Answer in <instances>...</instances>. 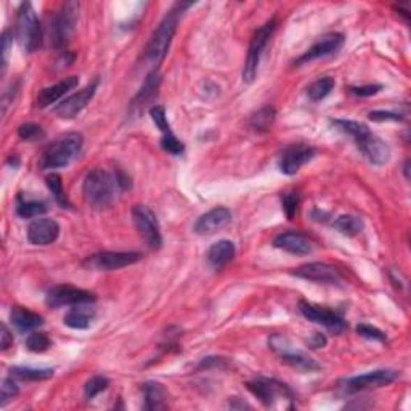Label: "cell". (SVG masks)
Here are the masks:
<instances>
[{
    "mask_svg": "<svg viewBox=\"0 0 411 411\" xmlns=\"http://www.w3.org/2000/svg\"><path fill=\"white\" fill-rule=\"evenodd\" d=\"M84 137L77 132L65 133L58 137L55 142L50 143L44 149L39 159V167L42 170H53L61 169L71 164L82 151Z\"/></svg>",
    "mask_w": 411,
    "mask_h": 411,
    "instance_id": "cell-3",
    "label": "cell"
},
{
    "mask_svg": "<svg viewBox=\"0 0 411 411\" xmlns=\"http://www.w3.org/2000/svg\"><path fill=\"white\" fill-rule=\"evenodd\" d=\"M233 214L228 207L218 206L202 214L195 223V232L197 234H214L223 230L232 223Z\"/></svg>",
    "mask_w": 411,
    "mask_h": 411,
    "instance_id": "cell-18",
    "label": "cell"
},
{
    "mask_svg": "<svg viewBox=\"0 0 411 411\" xmlns=\"http://www.w3.org/2000/svg\"><path fill=\"white\" fill-rule=\"evenodd\" d=\"M159 82H161V79H159L156 69H154V71L147 77V81H145V84H143V87L140 89V92L137 94L135 98H133L132 108H137V106H142L143 108L148 101H151L154 97H156Z\"/></svg>",
    "mask_w": 411,
    "mask_h": 411,
    "instance_id": "cell-27",
    "label": "cell"
},
{
    "mask_svg": "<svg viewBox=\"0 0 411 411\" xmlns=\"http://www.w3.org/2000/svg\"><path fill=\"white\" fill-rule=\"evenodd\" d=\"M140 259L142 254L138 253H114V251H105V253L90 255V257L84 260V265L95 271H110L137 264Z\"/></svg>",
    "mask_w": 411,
    "mask_h": 411,
    "instance_id": "cell-10",
    "label": "cell"
},
{
    "mask_svg": "<svg viewBox=\"0 0 411 411\" xmlns=\"http://www.w3.org/2000/svg\"><path fill=\"white\" fill-rule=\"evenodd\" d=\"M110 386V379L105 378V376H94L90 378L87 382H85L84 386V395L87 400H92L97 397L98 394H101L103 391H106Z\"/></svg>",
    "mask_w": 411,
    "mask_h": 411,
    "instance_id": "cell-35",
    "label": "cell"
},
{
    "mask_svg": "<svg viewBox=\"0 0 411 411\" xmlns=\"http://www.w3.org/2000/svg\"><path fill=\"white\" fill-rule=\"evenodd\" d=\"M334 85H336V82H334L333 77L318 79V81H315L313 84L308 85V89H307L308 98H311L312 101L324 100L331 92H333Z\"/></svg>",
    "mask_w": 411,
    "mask_h": 411,
    "instance_id": "cell-31",
    "label": "cell"
},
{
    "mask_svg": "<svg viewBox=\"0 0 411 411\" xmlns=\"http://www.w3.org/2000/svg\"><path fill=\"white\" fill-rule=\"evenodd\" d=\"M344 40H345L344 36L339 34V33H333V34L324 36L318 42H315L311 49L304 53L301 58H297L296 63H297V65H302V63L313 61V60H317V58L333 55V53L339 52L341 49H343Z\"/></svg>",
    "mask_w": 411,
    "mask_h": 411,
    "instance_id": "cell-20",
    "label": "cell"
},
{
    "mask_svg": "<svg viewBox=\"0 0 411 411\" xmlns=\"http://www.w3.org/2000/svg\"><path fill=\"white\" fill-rule=\"evenodd\" d=\"M382 90L381 84H368L361 85V87H350L349 92L357 97H373V95L379 94Z\"/></svg>",
    "mask_w": 411,
    "mask_h": 411,
    "instance_id": "cell-43",
    "label": "cell"
},
{
    "mask_svg": "<svg viewBox=\"0 0 411 411\" xmlns=\"http://www.w3.org/2000/svg\"><path fill=\"white\" fill-rule=\"evenodd\" d=\"M191 3L186 2H177L172 8L169 10V13L165 15L164 20L159 23L158 29L154 31L151 39L145 47V53H143V60L148 61L149 65H159L164 60V57L167 55L170 42L174 39L175 31H177L179 20L181 13H185L186 8H190Z\"/></svg>",
    "mask_w": 411,
    "mask_h": 411,
    "instance_id": "cell-1",
    "label": "cell"
},
{
    "mask_svg": "<svg viewBox=\"0 0 411 411\" xmlns=\"http://www.w3.org/2000/svg\"><path fill=\"white\" fill-rule=\"evenodd\" d=\"M368 117H370L371 121H376V122H384V121L400 122V121H403L402 114L389 113V111H371V113L368 114Z\"/></svg>",
    "mask_w": 411,
    "mask_h": 411,
    "instance_id": "cell-44",
    "label": "cell"
},
{
    "mask_svg": "<svg viewBox=\"0 0 411 411\" xmlns=\"http://www.w3.org/2000/svg\"><path fill=\"white\" fill-rule=\"evenodd\" d=\"M246 387L254 397H257L260 402L265 405V407H274L278 398L292 397L291 391L285 386V384L269 378H257L254 379V381H249L246 382Z\"/></svg>",
    "mask_w": 411,
    "mask_h": 411,
    "instance_id": "cell-12",
    "label": "cell"
},
{
    "mask_svg": "<svg viewBox=\"0 0 411 411\" xmlns=\"http://www.w3.org/2000/svg\"><path fill=\"white\" fill-rule=\"evenodd\" d=\"M269 345L271 350L280 355L281 361L285 363V365L291 366L292 370L301 371V373H313L322 368L312 359V357L306 355L301 350H296L294 347L291 345L290 339L285 338V336L281 334L271 336V338L269 339Z\"/></svg>",
    "mask_w": 411,
    "mask_h": 411,
    "instance_id": "cell-5",
    "label": "cell"
},
{
    "mask_svg": "<svg viewBox=\"0 0 411 411\" xmlns=\"http://www.w3.org/2000/svg\"><path fill=\"white\" fill-rule=\"evenodd\" d=\"M315 156V149L304 143H297V145L287 147L285 151L281 153L278 167L280 172L285 175H294L301 170L302 165H306L308 161H312Z\"/></svg>",
    "mask_w": 411,
    "mask_h": 411,
    "instance_id": "cell-14",
    "label": "cell"
},
{
    "mask_svg": "<svg viewBox=\"0 0 411 411\" xmlns=\"http://www.w3.org/2000/svg\"><path fill=\"white\" fill-rule=\"evenodd\" d=\"M18 392L20 389L17 386V382L13 381V378H5L2 381V387H0V405L5 407L8 400L17 397Z\"/></svg>",
    "mask_w": 411,
    "mask_h": 411,
    "instance_id": "cell-39",
    "label": "cell"
},
{
    "mask_svg": "<svg viewBox=\"0 0 411 411\" xmlns=\"http://www.w3.org/2000/svg\"><path fill=\"white\" fill-rule=\"evenodd\" d=\"M97 301L94 292L81 290L74 286H57L47 292L45 304L52 308L66 306H81V304H92Z\"/></svg>",
    "mask_w": 411,
    "mask_h": 411,
    "instance_id": "cell-11",
    "label": "cell"
},
{
    "mask_svg": "<svg viewBox=\"0 0 411 411\" xmlns=\"http://www.w3.org/2000/svg\"><path fill=\"white\" fill-rule=\"evenodd\" d=\"M60 237V225L52 218H37L28 227V239L36 246H47Z\"/></svg>",
    "mask_w": 411,
    "mask_h": 411,
    "instance_id": "cell-19",
    "label": "cell"
},
{
    "mask_svg": "<svg viewBox=\"0 0 411 411\" xmlns=\"http://www.w3.org/2000/svg\"><path fill=\"white\" fill-rule=\"evenodd\" d=\"M47 212V206L45 202L42 201H36V200H23V197H18V204H17V214L21 218H34V217H40L44 216Z\"/></svg>",
    "mask_w": 411,
    "mask_h": 411,
    "instance_id": "cell-30",
    "label": "cell"
},
{
    "mask_svg": "<svg viewBox=\"0 0 411 411\" xmlns=\"http://www.w3.org/2000/svg\"><path fill=\"white\" fill-rule=\"evenodd\" d=\"M79 84L77 76H69L65 77L55 85H50V87H45L40 90V94L37 95L36 98V106L37 108H49L53 103H57L58 100H61L68 92H71L73 89H76Z\"/></svg>",
    "mask_w": 411,
    "mask_h": 411,
    "instance_id": "cell-21",
    "label": "cell"
},
{
    "mask_svg": "<svg viewBox=\"0 0 411 411\" xmlns=\"http://www.w3.org/2000/svg\"><path fill=\"white\" fill-rule=\"evenodd\" d=\"M50 345V338L45 333H42V331H34V333H31L26 338V349L29 352H34V354H42V352L49 350Z\"/></svg>",
    "mask_w": 411,
    "mask_h": 411,
    "instance_id": "cell-32",
    "label": "cell"
},
{
    "mask_svg": "<svg viewBox=\"0 0 411 411\" xmlns=\"http://www.w3.org/2000/svg\"><path fill=\"white\" fill-rule=\"evenodd\" d=\"M84 197L95 209H106L113 204L117 191H122L117 184L116 174H110L106 170L95 169L85 175L82 185Z\"/></svg>",
    "mask_w": 411,
    "mask_h": 411,
    "instance_id": "cell-2",
    "label": "cell"
},
{
    "mask_svg": "<svg viewBox=\"0 0 411 411\" xmlns=\"http://www.w3.org/2000/svg\"><path fill=\"white\" fill-rule=\"evenodd\" d=\"M331 124H333L334 129H338L339 132L347 133V135L354 137V140L357 137H360L361 133H365L366 130H370L365 124H360L357 121H345V119H331Z\"/></svg>",
    "mask_w": 411,
    "mask_h": 411,
    "instance_id": "cell-33",
    "label": "cell"
},
{
    "mask_svg": "<svg viewBox=\"0 0 411 411\" xmlns=\"http://www.w3.org/2000/svg\"><path fill=\"white\" fill-rule=\"evenodd\" d=\"M274 246L294 255H306L312 251L311 241L299 232H286L278 234L274 239Z\"/></svg>",
    "mask_w": 411,
    "mask_h": 411,
    "instance_id": "cell-22",
    "label": "cell"
},
{
    "mask_svg": "<svg viewBox=\"0 0 411 411\" xmlns=\"http://www.w3.org/2000/svg\"><path fill=\"white\" fill-rule=\"evenodd\" d=\"M143 395H145V410H163L167 407L165 391L161 384L147 382L143 386Z\"/></svg>",
    "mask_w": 411,
    "mask_h": 411,
    "instance_id": "cell-26",
    "label": "cell"
},
{
    "mask_svg": "<svg viewBox=\"0 0 411 411\" xmlns=\"http://www.w3.org/2000/svg\"><path fill=\"white\" fill-rule=\"evenodd\" d=\"M12 378L21 379V381H45L53 376V370H44V368H24L15 366L10 370Z\"/></svg>",
    "mask_w": 411,
    "mask_h": 411,
    "instance_id": "cell-29",
    "label": "cell"
},
{
    "mask_svg": "<svg viewBox=\"0 0 411 411\" xmlns=\"http://www.w3.org/2000/svg\"><path fill=\"white\" fill-rule=\"evenodd\" d=\"M13 37H12V31L7 29L2 36V57H3V68L7 66V58H8V52H10V45H12Z\"/></svg>",
    "mask_w": 411,
    "mask_h": 411,
    "instance_id": "cell-45",
    "label": "cell"
},
{
    "mask_svg": "<svg viewBox=\"0 0 411 411\" xmlns=\"http://www.w3.org/2000/svg\"><path fill=\"white\" fill-rule=\"evenodd\" d=\"M79 18V3L77 2H66L50 26V40L55 49H61L66 44L69 37L76 29V23Z\"/></svg>",
    "mask_w": 411,
    "mask_h": 411,
    "instance_id": "cell-8",
    "label": "cell"
},
{
    "mask_svg": "<svg viewBox=\"0 0 411 411\" xmlns=\"http://www.w3.org/2000/svg\"><path fill=\"white\" fill-rule=\"evenodd\" d=\"M18 135L20 138H23L26 142H31V140H36V138H39L44 135V132H42V127L37 126V124H21L18 127Z\"/></svg>",
    "mask_w": 411,
    "mask_h": 411,
    "instance_id": "cell-42",
    "label": "cell"
},
{
    "mask_svg": "<svg viewBox=\"0 0 411 411\" xmlns=\"http://www.w3.org/2000/svg\"><path fill=\"white\" fill-rule=\"evenodd\" d=\"M17 31L18 39L23 44L24 50L28 53H34L39 49L42 42V28L37 15L34 12L33 5L29 2L21 3L18 10V20H17Z\"/></svg>",
    "mask_w": 411,
    "mask_h": 411,
    "instance_id": "cell-6",
    "label": "cell"
},
{
    "mask_svg": "<svg viewBox=\"0 0 411 411\" xmlns=\"http://www.w3.org/2000/svg\"><path fill=\"white\" fill-rule=\"evenodd\" d=\"M132 218L135 228L149 249H159L163 246L161 228L156 214L145 204H135L132 207Z\"/></svg>",
    "mask_w": 411,
    "mask_h": 411,
    "instance_id": "cell-7",
    "label": "cell"
},
{
    "mask_svg": "<svg viewBox=\"0 0 411 411\" xmlns=\"http://www.w3.org/2000/svg\"><path fill=\"white\" fill-rule=\"evenodd\" d=\"M297 278L313 281V283H322V285H339L341 275L339 271L328 264L323 262H311L302 267H299L292 271Z\"/></svg>",
    "mask_w": 411,
    "mask_h": 411,
    "instance_id": "cell-17",
    "label": "cell"
},
{
    "mask_svg": "<svg viewBox=\"0 0 411 411\" xmlns=\"http://www.w3.org/2000/svg\"><path fill=\"white\" fill-rule=\"evenodd\" d=\"M333 228L345 234V237H357V234L361 233L363 230V221L360 217L350 214L339 216L333 222Z\"/></svg>",
    "mask_w": 411,
    "mask_h": 411,
    "instance_id": "cell-28",
    "label": "cell"
},
{
    "mask_svg": "<svg viewBox=\"0 0 411 411\" xmlns=\"http://www.w3.org/2000/svg\"><path fill=\"white\" fill-rule=\"evenodd\" d=\"M395 379H397V373L392 370H376V371L365 373V375L361 376L344 379V381L339 382V389L344 394L350 395V394H357L361 391H368V389L389 386V384H392Z\"/></svg>",
    "mask_w": 411,
    "mask_h": 411,
    "instance_id": "cell-9",
    "label": "cell"
},
{
    "mask_svg": "<svg viewBox=\"0 0 411 411\" xmlns=\"http://www.w3.org/2000/svg\"><path fill=\"white\" fill-rule=\"evenodd\" d=\"M276 28V20L271 18L270 21L255 31L253 39L249 42V49H248V57L246 61H244V68H243V81L246 84H251L257 76V69H259V63L260 58H262V53L265 50L267 44H269L271 34Z\"/></svg>",
    "mask_w": 411,
    "mask_h": 411,
    "instance_id": "cell-4",
    "label": "cell"
},
{
    "mask_svg": "<svg viewBox=\"0 0 411 411\" xmlns=\"http://www.w3.org/2000/svg\"><path fill=\"white\" fill-rule=\"evenodd\" d=\"M307 345L311 349H320V347L327 345V338L322 333H313L311 338L307 339Z\"/></svg>",
    "mask_w": 411,
    "mask_h": 411,
    "instance_id": "cell-46",
    "label": "cell"
},
{
    "mask_svg": "<svg viewBox=\"0 0 411 411\" xmlns=\"http://www.w3.org/2000/svg\"><path fill=\"white\" fill-rule=\"evenodd\" d=\"M403 172H405V179L410 180V161H408V159L403 164Z\"/></svg>",
    "mask_w": 411,
    "mask_h": 411,
    "instance_id": "cell-48",
    "label": "cell"
},
{
    "mask_svg": "<svg viewBox=\"0 0 411 411\" xmlns=\"http://www.w3.org/2000/svg\"><path fill=\"white\" fill-rule=\"evenodd\" d=\"M234 253H237L234 244L232 241H228V239H222V241L212 244L209 251H207V260H209V264L214 267V269H222V267H225L228 262H232Z\"/></svg>",
    "mask_w": 411,
    "mask_h": 411,
    "instance_id": "cell-25",
    "label": "cell"
},
{
    "mask_svg": "<svg viewBox=\"0 0 411 411\" xmlns=\"http://www.w3.org/2000/svg\"><path fill=\"white\" fill-rule=\"evenodd\" d=\"M357 333H359L361 338L378 341V343H386V334H384L381 329L371 327V324H366V323L359 324V327H357Z\"/></svg>",
    "mask_w": 411,
    "mask_h": 411,
    "instance_id": "cell-41",
    "label": "cell"
},
{
    "mask_svg": "<svg viewBox=\"0 0 411 411\" xmlns=\"http://www.w3.org/2000/svg\"><path fill=\"white\" fill-rule=\"evenodd\" d=\"M47 186L52 191L53 197L55 201L60 204L61 207H69V201L65 195V190H63V184H61V177L58 174H52L47 177Z\"/></svg>",
    "mask_w": 411,
    "mask_h": 411,
    "instance_id": "cell-36",
    "label": "cell"
},
{
    "mask_svg": "<svg viewBox=\"0 0 411 411\" xmlns=\"http://www.w3.org/2000/svg\"><path fill=\"white\" fill-rule=\"evenodd\" d=\"M149 114H151V119L159 130L163 132V135H169V133H174L170 130V124L167 121V114H165V108L161 105H154L153 108H149Z\"/></svg>",
    "mask_w": 411,
    "mask_h": 411,
    "instance_id": "cell-37",
    "label": "cell"
},
{
    "mask_svg": "<svg viewBox=\"0 0 411 411\" xmlns=\"http://www.w3.org/2000/svg\"><path fill=\"white\" fill-rule=\"evenodd\" d=\"M275 108L265 106V108L257 111V113L251 117V126H253L255 130H269L271 122L275 121Z\"/></svg>",
    "mask_w": 411,
    "mask_h": 411,
    "instance_id": "cell-34",
    "label": "cell"
},
{
    "mask_svg": "<svg viewBox=\"0 0 411 411\" xmlns=\"http://www.w3.org/2000/svg\"><path fill=\"white\" fill-rule=\"evenodd\" d=\"M161 147L165 151L172 154V156H180L185 151V145L181 143L174 133H169V135H163L161 138Z\"/></svg>",
    "mask_w": 411,
    "mask_h": 411,
    "instance_id": "cell-40",
    "label": "cell"
},
{
    "mask_svg": "<svg viewBox=\"0 0 411 411\" xmlns=\"http://www.w3.org/2000/svg\"><path fill=\"white\" fill-rule=\"evenodd\" d=\"M299 202H301V196H299L297 191H286L285 195L281 196V204H283V211H285L286 217L292 221L297 212Z\"/></svg>",
    "mask_w": 411,
    "mask_h": 411,
    "instance_id": "cell-38",
    "label": "cell"
},
{
    "mask_svg": "<svg viewBox=\"0 0 411 411\" xmlns=\"http://www.w3.org/2000/svg\"><path fill=\"white\" fill-rule=\"evenodd\" d=\"M89 304H81V306H74L63 318V323L71 329H87L92 324L95 318L94 308L87 307Z\"/></svg>",
    "mask_w": 411,
    "mask_h": 411,
    "instance_id": "cell-24",
    "label": "cell"
},
{
    "mask_svg": "<svg viewBox=\"0 0 411 411\" xmlns=\"http://www.w3.org/2000/svg\"><path fill=\"white\" fill-rule=\"evenodd\" d=\"M357 147H359L360 151L363 153L368 161L375 165H382L389 161V156H391V148L384 140L376 137L375 133L366 130L361 133L360 137L355 138Z\"/></svg>",
    "mask_w": 411,
    "mask_h": 411,
    "instance_id": "cell-16",
    "label": "cell"
},
{
    "mask_svg": "<svg viewBox=\"0 0 411 411\" xmlns=\"http://www.w3.org/2000/svg\"><path fill=\"white\" fill-rule=\"evenodd\" d=\"M10 320L20 333H29L44 324V318L39 313L31 312L24 307H13V311L10 312Z\"/></svg>",
    "mask_w": 411,
    "mask_h": 411,
    "instance_id": "cell-23",
    "label": "cell"
},
{
    "mask_svg": "<svg viewBox=\"0 0 411 411\" xmlns=\"http://www.w3.org/2000/svg\"><path fill=\"white\" fill-rule=\"evenodd\" d=\"M98 82H100L98 79H95L92 84H89L87 87L81 90V92L74 94L71 95V97H68L65 101H61L60 105L55 106L53 113H55V116L60 117V119H73V117H76L85 108V106L89 105V101L94 98L95 92H97Z\"/></svg>",
    "mask_w": 411,
    "mask_h": 411,
    "instance_id": "cell-15",
    "label": "cell"
},
{
    "mask_svg": "<svg viewBox=\"0 0 411 411\" xmlns=\"http://www.w3.org/2000/svg\"><path fill=\"white\" fill-rule=\"evenodd\" d=\"M0 338H2V341H0V345H2V350H7L10 345L13 344V334L10 333L8 327L5 323H2V334H0Z\"/></svg>",
    "mask_w": 411,
    "mask_h": 411,
    "instance_id": "cell-47",
    "label": "cell"
},
{
    "mask_svg": "<svg viewBox=\"0 0 411 411\" xmlns=\"http://www.w3.org/2000/svg\"><path fill=\"white\" fill-rule=\"evenodd\" d=\"M299 311H301V313L308 322L322 324V327L329 329L334 334H341L347 327L344 318L339 313L329 311L327 307H318L313 306V304L301 301L299 302Z\"/></svg>",
    "mask_w": 411,
    "mask_h": 411,
    "instance_id": "cell-13",
    "label": "cell"
}]
</instances>
